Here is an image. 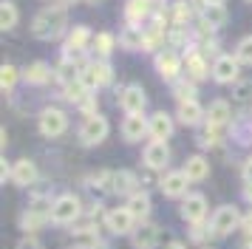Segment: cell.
<instances>
[{
    "label": "cell",
    "mask_w": 252,
    "mask_h": 249,
    "mask_svg": "<svg viewBox=\"0 0 252 249\" xmlns=\"http://www.w3.org/2000/svg\"><path fill=\"white\" fill-rule=\"evenodd\" d=\"M65 23L68 20H65V9L63 6H48V9H43L34 17L32 34L37 40H57L60 34L65 31Z\"/></svg>",
    "instance_id": "cell-1"
},
{
    "label": "cell",
    "mask_w": 252,
    "mask_h": 249,
    "mask_svg": "<svg viewBox=\"0 0 252 249\" xmlns=\"http://www.w3.org/2000/svg\"><path fill=\"white\" fill-rule=\"evenodd\" d=\"M241 218H244V215H241L235 207L224 204V207H218L216 213H213V221H210V232H213L216 238L229 235L232 229H241Z\"/></svg>",
    "instance_id": "cell-2"
},
{
    "label": "cell",
    "mask_w": 252,
    "mask_h": 249,
    "mask_svg": "<svg viewBox=\"0 0 252 249\" xmlns=\"http://www.w3.org/2000/svg\"><path fill=\"white\" fill-rule=\"evenodd\" d=\"M80 213H82L80 198L71 195V192L60 195L57 201L51 204V221H54V224H74V221L80 218Z\"/></svg>",
    "instance_id": "cell-3"
},
{
    "label": "cell",
    "mask_w": 252,
    "mask_h": 249,
    "mask_svg": "<svg viewBox=\"0 0 252 249\" xmlns=\"http://www.w3.org/2000/svg\"><path fill=\"white\" fill-rule=\"evenodd\" d=\"M105 226L114 235H133L136 232V218L127 207H114L111 213H105Z\"/></svg>",
    "instance_id": "cell-4"
},
{
    "label": "cell",
    "mask_w": 252,
    "mask_h": 249,
    "mask_svg": "<svg viewBox=\"0 0 252 249\" xmlns=\"http://www.w3.org/2000/svg\"><path fill=\"white\" fill-rule=\"evenodd\" d=\"M105 136H108V119L105 116H88L85 122H82V127H80V139H82V145H88V147H94V145H99V142H105Z\"/></svg>",
    "instance_id": "cell-5"
},
{
    "label": "cell",
    "mask_w": 252,
    "mask_h": 249,
    "mask_svg": "<svg viewBox=\"0 0 252 249\" xmlns=\"http://www.w3.org/2000/svg\"><path fill=\"white\" fill-rule=\"evenodd\" d=\"M65 127H68V116H65L63 111H57V108L43 111V116H40V133L43 136L54 139V136L65 133Z\"/></svg>",
    "instance_id": "cell-6"
},
{
    "label": "cell",
    "mask_w": 252,
    "mask_h": 249,
    "mask_svg": "<svg viewBox=\"0 0 252 249\" xmlns=\"http://www.w3.org/2000/svg\"><path fill=\"white\" fill-rule=\"evenodd\" d=\"M207 215V198L201 192H190L182 201V218L187 224H201Z\"/></svg>",
    "instance_id": "cell-7"
},
{
    "label": "cell",
    "mask_w": 252,
    "mask_h": 249,
    "mask_svg": "<svg viewBox=\"0 0 252 249\" xmlns=\"http://www.w3.org/2000/svg\"><path fill=\"white\" fill-rule=\"evenodd\" d=\"M187 173L184 170H176V173H167V176H161L159 187L161 192L167 195V198H187Z\"/></svg>",
    "instance_id": "cell-8"
},
{
    "label": "cell",
    "mask_w": 252,
    "mask_h": 249,
    "mask_svg": "<svg viewBox=\"0 0 252 249\" xmlns=\"http://www.w3.org/2000/svg\"><path fill=\"white\" fill-rule=\"evenodd\" d=\"M80 79L88 88H102V85L111 82V65H108V62H88Z\"/></svg>",
    "instance_id": "cell-9"
},
{
    "label": "cell",
    "mask_w": 252,
    "mask_h": 249,
    "mask_svg": "<svg viewBox=\"0 0 252 249\" xmlns=\"http://www.w3.org/2000/svg\"><path fill=\"white\" fill-rule=\"evenodd\" d=\"M119 105H122V111L130 116V113H142L145 111V105H148V96H145V91L139 88V85H127L122 91V96H119Z\"/></svg>",
    "instance_id": "cell-10"
},
{
    "label": "cell",
    "mask_w": 252,
    "mask_h": 249,
    "mask_svg": "<svg viewBox=\"0 0 252 249\" xmlns=\"http://www.w3.org/2000/svg\"><path fill=\"white\" fill-rule=\"evenodd\" d=\"M167 161H170V147H167V142H150L145 147V164L150 170H164Z\"/></svg>",
    "instance_id": "cell-11"
},
{
    "label": "cell",
    "mask_w": 252,
    "mask_h": 249,
    "mask_svg": "<svg viewBox=\"0 0 252 249\" xmlns=\"http://www.w3.org/2000/svg\"><path fill=\"white\" fill-rule=\"evenodd\" d=\"M145 133H150V122L142 113H130L125 122H122V136H125V142H142Z\"/></svg>",
    "instance_id": "cell-12"
},
{
    "label": "cell",
    "mask_w": 252,
    "mask_h": 249,
    "mask_svg": "<svg viewBox=\"0 0 252 249\" xmlns=\"http://www.w3.org/2000/svg\"><path fill=\"white\" fill-rule=\"evenodd\" d=\"M71 249H102V238L94 226H82L71 235Z\"/></svg>",
    "instance_id": "cell-13"
},
{
    "label": "cell",
    "mask_w": 252,
    "mask_h": 249,
    "mask_svg": "<svg viewBox=\"0 0 252 249\" xmlns=\"http://www.w3.org/2000/svg\"><path fill=\"white\" fill-rule=\"evenodd\" d=\"M12 181L17 187H32L37 181V167L34 161H29V158H20V161H14L12 167Z\"/></svg>",
    "instance_id": "cell-14"
},
{
    "label": "cell",
    "mask_w": 252,
    "mask_h": 249,
    "mask_svg": "<svg viewBox=\"0 0 252 249\" xmlns=\"http://www.w3.org/2000/svg\"><path fill=\"white\" fill-rule=\"evenodd\" d=\"M213 77H216V82H232L238 77V57H218L213 65Z\"/></svg>",
    "instance_id": "cell-15"
},
{
    "label": "cell",
    "mask_w": 252,
    "mask_h": 249,
    "mask_svg": "<svg viewBox=\"0 0 252 249\" xmlns=\"http://www.w3.org/2000/svg\"><path fill=\"white\" fill-rule=\"evenodd\" d=\"M136 176L130 173V170H119V173H114V179H111V192H116V195H133V192H139L136 190Z\"/></svg>",
    "instance_id": "cell-16"
},
{
    "label": "cell",
    "mask_w": 252,
    "mask_h": 249,
    "mask_svg": "<svg viewBox=\"0 0 252 249\" xmlns=\"http://www.w3.org/2000/svg\"><path fill=\"white\" fill-rule=\"evenodd\" d=\"M156 68L164 79H176L182 71V60L176 51H161V54H156Z\"/></svg>",
    "instance_id": "cell-17"
},
{
    "label": "cell",
    "mask_w": 252,
    "mask_h": 249,
    "mask_svg": "<svg viewBox=\"0 0 252 249\" xmlns=\"http://www.w3.org/2000/svg\"><path fill=\"white\" fill-rule=\"evenodd\" d=\"M156 241H159V226L156 224H142V226H136V232L130 235V244L136 249H153Z\"/></svg>",
    "instance_id": "cell-18"
},
{
    "label": "cell",
    "mask_w": 252,
    "mask_h": 249,
    "mask_svg": "<svg viewBox=\"0 0 252 249\" xmlns=\"http://www.w3.org/2000/svg\"><path fill=\"white\" fill-rule=\"evenodd\" d=\"M88 40H91V31H88L85 26H77V29L68 34V43H65V60L80 57V51L88 45Z\"/></svg>",
    "instance_id": "cell-19"
},
{
    "label": "cell",
    "mask_w": 252,
    "mask_h": 249,
    "mask_svg": "<svg viewBox=\"0 0 252 249\" xmlns=\"http://www.w3.org/2000/svg\"><path fill=\"white\" fill-rule=\"evenodd\" d=\"M176 116H179V122L187 124V127H195V124L204 119V111H201V105L195 99L190 102H179V111H176Z\"/></svg>",
    "instance_id": "cell-20"
},
{
    "label": "cell",
    "mask_w": 252,
    "mask_h": 249,
    "mask_svg": "<svg viewBox=\"0 0 252 249\" xmlns=\"http://www.w3.org/2000/svg\"><path fill=\"white\" fill-rule=\"evenodd\" d=\"M170 133H173V119L170 116H167L164 111L153 113V116H150V136H153V142H164Z\"/></svg>",
    "instance_id": "cell-21"
},
{
    "label": "cell",
    "mask_w": 252,
    "mask_h": 249,
    "mask_svg": "<svg viewBox=\"0 0 252 249\" xmlns=\"http://www.w3.org/2000/svg\"><path fill=\"white\" fill-rule=\"evenodd\" d=\"M125 207L133 213V218H136V221H145V218L150 215V195L145 190H139V192H133V195L127 198Z\"/></svg>",
    "instance_id": "cell-22"
},
{
    "label": "cell",
    "mask_w": 252,
    "mask_h": 249,
    "mask_svg": "<svg viewBox=\"0 0 252 249\" xmlns=\"http://www.w3.org/2000/svg\"><path fill=\"white\" fill-rule=\"evenodd\" d=\"M184 173H187L190 181H204L210 176V161L204 156H190L187 164H184Z\"/></svg>",
    "instance_id": "cell-23"
},
{
    "label": "cell",
    "mask_w": 252,
    "mask_h": 249,
    "mask_svg": "<svg viewBox=\"0 0 252 249\" xmlns=\"http://www.w3.org/2000/svg\"><path fill=\"white\" fill-rule=\"evenodd\" d=\"M119 43H122V48H127V51L145 48V31H142V26H127L125 31L119 34Z\"/></svg>",
    "instance_id": "cell-24"
},
{
    "label": "cell",
    "mask_w": 252,
    "mask_h": 249,
    "mask_svg": "<svg viewBox=\"0 0 252 249\" xmlns=\"http://www.w3.org/2000/svg\"><path fill=\"white\" fill-rule=\"evenodd\" d=\"M23 79L29 85H46L48 79H51V68L46 62H34V65H29L23 71Z\"/></svg>",
    "instance_id": "cell-25"
},
{
    "label": "cell",
    "mask_w": 252,
    "mask_h": 249,
    "mask_svg": "<svg viewBox=\"0 0 252 249\" xmlns=\"http://www.w3.org/2000/svg\"><path fill=\"white\" fill-rule=\"evenodd\" d=\"M148 11H150V0H130L125 9V17L130 26H142V20L148 17Z\"/></svg>",
    "instance_id": "cell-26"
},
{
    "label": "cell",
    "mask_w": 252,
    "mask_h": 249,
    "mask_svg": "<svg viewBox=\"0 0 252 249\" xmlns=\"http://www.w3.org/2000/svg\"><path fill=\"white\" fill-rule=\"evenodd\" d=\"M88 85L82 82V79H74V82H68L65 85V99L74 102V105H85V102L91 99V93H88Z\"/></svg>",
    "instance_id": "cell-27"
},
{
    "label": "cell",
    "mask_w": 252,
    "mask_h": 249,
    "mask_svg": "<svg viewBox=\"0 0 252 249\" xmlns=\"http://www.w3.org/2000/svg\"><path fill=\"white\" fill-rule=\"evenodd\" d=\"M227 119H229V105L224 99H216L210 105V111H207V122L216 127V124H224Z\"/></svg>",
    "instance_id": "cell-28"
},
{
    "label": "cell",
    "mask_w": 252,
    "mask_h": 249,
    "mask_svg": "<svg viewBox=\"0 0 252 249\" xmlns=\"http://www.w3.org/2000/svg\"><path fill=\"white\" fill-rule=\"evenodd\" d=\"M227 23V9L224 6H204V26L207 29H221Z\"/></svg>",
    "instance_id": "cell-29"
},
{
    "label": "cell",
    "mask_w": 252,
    "mask_h": 249,
    "mask_svg": "<svg viewBox=\"0 0 252 249\" xmlns=\"http://www.w3.org/2000/svg\"><path fill=\"white\" fill-rule=\"evenodd\" d=\"M14 26H17V6L12 0H3V6H0V29L9 31Z\"/></svg>",
    "instance_id": "cell-30"
},
{
    "label": "cell",
    "mask_w": 252,
    "mask_h": 249,
    "mask_svg": "<svg viewBox=\"0 0 252 249\" xmlns=\"http://www.w3.org/2000/svg\"><path fill=\"white\" fill-rule=\"evenodd\" d=\"M187 74L193 79H201L207 74V65H204V57L198 54V51H193V54H187Z\"/></svg>",
    "instance_id": "cell-31"
},
{
    "label": "cell",
    "mask_w": 252,
    "mask_h": 249,
    "mask_svg": "<svg viewBox=\"0 0 252 249\" xmlns=\"http://www.w3.org/2000/svg\"><path fill=\"white\" fill-rule=\"evenodd\" d=\"M94 48H96V54L99 57H108L111 54V48H114V34H108V31L96 34V37H94Z\"/></svg>",
    "instance_id": "cell-32"
},
{
    "label": "cell",
    "mask_w": 252,
    "mask_h": 249,
    "mask_svg": "<svg viewBox=\"0 0 252 249\" xmlns=\"http://www.w3.org/2000/svg\"><path fill=\"white\" fill-rule=\"evenodd\" d=\"M14 79H17V68L14 65H3L0 68V88L3 91H12Z\"/></svg>",
    "instance_id": "cell-33"
},
{
    "label": "cell",
    "mask_w": 252,
    "mask_h": 249,
    "mask_svg": "<svg viewBox=\"0 0 252 249\" xmlns=\"http://www.w3.org/2000/svg\"><path fill=\"white\" fill-rule=\"evenodd\" d=\"M235 57H238V62H252V34L250 37H244V40L238 43Z\"/></svg>",
    "instance_id": "cell-34"
},
{
    "label": "cell",
    "mask_w": 252,
    "mask_h": 249,
    "mask_svg": "<svg viewBox=\"0 0 252 249\" xmlns=\"http://www.w3.org/2000/svg\"><path fill=\"white\" fill-rule=\"evenodd\" d=\"M173 20H176V26H184V23L190 20V6H187L184 0H179V3L173 6Z\"/></svg>",
    "instance_id": "cell-35"
},
{
    "label": "cell",
    "mask_w": 252,
    "mask_h": 249,
    "mask_svg": "<svg viewBox=\"0 0 252 249\" xmlns=\"http://www.w3.org/2000/svg\"><path fill=\"white\" fill-rule=\"evenodd\" d=\"M173 91H176V99L179 102H190L193 99V93H195V88L190 85V82H176V88Z\"/></svg>",
    "instance_id": "cell-36"
},
{
    "label": "cell",
    "mask_w": 252,
    "mask_h": 249,
    "mask_svg": "<svg viewBox=\"0 0 252 249\" xmlns=\"http://www.w3.org/2000/svg\"><path fill=\"white\" fill-rule=\"evenodd\" d=\"M235 96H238L241 102H247L252 96V82H241L238 88H235Z\"/></svg>",
    "instance_id": "cell-37"
},
{
    "label": "cell",
    "mask_w": 252,
    "mask_h": 249,
    "mask_svg": "<svg viewBox=\"0 0 252 249\" xmlns=\"http://www.w3.org/2000/svg\"><path fill=\"white\" fill-rule=\"evenodd\" d=\"M17 249H43V244H40V241H37V238H23V241H20V244H17Z\"/></svg>",
    "instance_id": "cell-38"
},
{
    "label": "cell",
    "mask_w": 252,
    "mask_h": 249,
    "mask_svg": "<svg viewBox=\"0 0 252 249\" xmlns=\"http://www.w3.org/2000/svg\"><path fill=\"white\" fill-rule=\"evenodd\" d=\"M241 229H244V235L250 238L252 241V210L247 215H244V218H241Z\"/></svg>",
    "instance_id": "cell-39"
},
{
    "label": "cell",
    "mask_w": 252,
    "mask_h": 249,
    "mask_svg": "<svg viewBox=\"0 0 252 249\" xmlns=\"http://www.w3.org/2000/svg\"><path fill=\"white\" fill-rule=\"evenodd\" d=\"M190 238H193V241H198V244H201V241H204V238H207L204 226H201V224H193V232H190Z\"/></svg>",
    "instance_id": "cell-40"
},
{
    "label": "cell",
    "mask_w": 252,
    "mask_h": 249,
    "mask_svg": "<svg viewBox=\"0 0 252 249\" xmlns=\"http://www.w3.org/2000/svg\"><path fill=\"white\" fill-rule=\"evenodd\" d=\"M244 179H247V181H252V158L247 161V164H244Z\"/></svg>",
    "instance_id": "cell-41"
},
{
    "label": "cell",
    "mask_w": 252,
    "mask_h": 249,
    "mask_svg": "<svg viewBox=\"0 0 252 249\" xmlns=\"http://www.w3.org/2000/svg\"><path fill=\"white\" fill-rule=\"evenodd\" d=\"M244 198L252 204V181H247V187H244Z\"/></svg>",
    "instance_id": "cell-42"
},
{
    "label": "cell",
    "mask_w": 252,
    "mask_h": 249,
    "mask_svg": "<svg viewBox=\"0 0 252 249\" xmlns=\"http://www.w3.org/2000/svg\"><path fill=\"white\" fill-rule=\"evenodd\" d=\"M164 249H187V247H184L182 241H170V244H167Z\"/></svg>",
    "instance_id": "cell-43"
},
{
    "label": "cell",
    "mask_w": 252,
    "mask_h": 249,
    "mask_svg": "<svg viewBox=\"0 0 252 249\" xmlns=\"http://www.w3.org/2000/svg\"><path fill=\"white\" fill-rule=\"evenodd\" d=\"M204 6H224V0H204Z\"/></svg>",
    "instance_id": "cell-44"
},
{
    "label": "cell",
    "mask_w": 252,
    "mask_h": 249,
    "mask_svg": "<svg viewBox=\"0 0 252 249\" xmlns=\"http://www.w3.org/2000/svg\"><path fill=\"white\" fill-rule=\"evenodd\" d=\"M244 249H252V241H247V244H244Z\"/></svg>",
    "instance_id": "cell-45"
},
{
    "label": "cell",
    "mask_w": 252,
    "mask_h": 249,
    "mask_svg": "<svg viewBox=\"0 0 252 249\" xmlns=\"http://www.w3.org/2000/svg\"><path fill=\"white\" fill-rule=\"evenodd\" d=\"M63 3H65V6H68V3H77V0H63Z\"/></svg>",
    "instance_id": "cell-46"
},
{
    "label": "cell",
    "mask_w": 252,
    "mask_h": 249,
    "mask_svg": "<svg viewBox=\"0 0 252 249\" xmlns=\"http://www.w3.org/2000/svg\"><path fill=\"white\" fill-rule=\"evenodd\" d=\"M250 3H252V0H250Z\"/></svg>",
    "instance_id": "cell-47"
}]
</instances>
